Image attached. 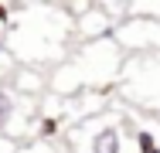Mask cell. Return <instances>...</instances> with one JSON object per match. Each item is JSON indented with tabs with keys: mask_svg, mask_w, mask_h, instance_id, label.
I'll use <instances>...</instances> for the list:
<instances>
[{
	"mask_svg": "<svg viewBox=\"0 0 160 153\" xmlns=\"http://www.w3.org/2000/svg\"><path fill=\"white\" fill-rule=\"evenodd\" d=\"M150 153H160V146H153V150H150Z\"/></svg>",
	"mask_w": 160,
	"mask_h": 153,
	"instance_id": "7",
	"label": "cell"
},
{
	"mask_svg": "<svg viewBox=\"0 0 160 153\" xmlns=\"http://www.w3.org/2000/svg\"><path fill=\"white\" fill-rule=\"evenodd\" d=\"M10 82H14V92L21 95H41V72L34 68H14Z\"/></svg>",
	"mask_w": 160,
	"mask_h": 153,
	"instance_id": "3",
	"label": "cell"
},
{
	"mask_svg": "<svg viewBox=\"0 0 160 153\" xmlns=\"http://www.w3.org/2000/svg\"><path fill=\"white\" fill-rule=\"evenodd\" d=\"M89 153H123V133L112 122H102L89 133Z\"/></svg>",
	"mask_w": 160,
	"mask_h": 153,
	"instance_id": "2",
	"label": "cell"
},
{
	"mask_svg": "<svg viewBox=\"0 0 160 153\" xmlns=\"http://www.w3.org/2000/svg\"><path fill=\"white\" fill-rule=\"evenodd\" d=\"M0 31H3V24H0Z\"/></svg>",
	"mask_w": 160,
	"mask_h": 153,
	"instance_id": "9",
	"label": "cell"
},
{
	"mask_svg": "<svg viewBox=\"0 0 160 153\" xmlns=\"http://www.w3.org/2000/svg\"><path fill=\"white\" fill-rule=\"evenodd\" d=\"M68 153H78V150H68Z\"/></svg>",
	"mask_w": 160,
	"mask_h": 153,
	"instance_id": "8",
	"label": "cell"
},
{
	"mask_svg": "<svg viewBox=\"0 0 160 153\" xmlns=\"http://www.w3.org/2000/svg\"><path fill=\"white\" fill-rule=\"evenodd\" d=\"M65 34H68V17L62 10L31 3L28 10L17 14V21H10L3 27V44L10 48V55L17 61H44L58 55Z\"/></svg>",
	"mask_w": 160,
	"mask_h": 153,
	"instance_id": "1",
	"label": "cell"
},
{
	"mask_svg": "<svg viewBox=\"0 0 160 153\" xmlns=\"http://www.w3.org/2000/svg\"><path fill=\"white\" fill-rule=\"evenodd\" d=\"M17 153H55V143L44 140V136H34V140H28V143H21Z\"/></svg>",
	"mask_w": 160,
	"mask_h": 153,
	"instance_id": "5",
	"label": "cell"
},
{
	"mask_svg": "<svg viewBox=\"0 0 160 153\" xmlns=\"http://www.w3.org/2000/svg\"><path fill=\"white\" fill-rule=\"evenodd\" d=\"M17 146H21V143H17L10 133H0V153H17Z\"/></svg>",
	"mask_w": 160,
	"mask_h": 153,
	"instance_id": "6",
	"label": "cell"
},
{
	"mask_svg": "<svg viewBox=\"0 0 160 153\" xmlns=\"http://www.w3.org/2000/svg\"><path fill=\"white\" fill-rule=\"evenodd\" d=\"M14 119H17V99H14L10 89L0 85V133H10Z\"/></svg>",
	"mask_w": 160,
	"mask_h": 153,
	"instance_id": "4",
	"label": "cell"
}]
</instances>
